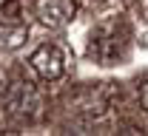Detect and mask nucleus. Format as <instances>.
<instances>
[{
    "instance_id": "obj_1",
    "label": "nucleus",
    "mask_w": 148,
    "mask_h": 136,
    "mask_svg": "<svg viewBox=\"0 0 148 136\" xmlns=\"http://www.w3.org/2000/svg\"><path fill=\"white\" fill-rule=\"evenodd\" d=\"M6 111L20 119H34L40 114V94L29 79H17L6 91Z\"/></svg>"
},
{
    "instance_id": "obj_2",
    "label": "nucleus",
    "mask_w": 148,
    "mask_h": 136,
    "mask_svg": "<svg viewBox=\"0 0 148 136\" xmlns=\"http://www.w3.org/2000/svg\"><path fill=\"white\" fill-rule=\"evenodd\" d=\"M29 65H32V71H34L40 79L54 82V79H60L63 71H66V57H63V51H60L57 45H40L34 54L29 57Z\"/></svg>"
},
{
    "instance_id": "obj_3",
    "label": "nucleus",
    "mask_w": 148,
    "mask_h": 136,
    "mask_svg": "<svg viewBox=\"0 0 148 136\" xmlns=\"http://www.w3.org/2000/svg\"><path fill=\"white\" fill-rule=\"evenodd\" d=\"M34 14L43 26L49 28H63L69 26L77 14V3L74 0H37L34 3Z\"/></svg>"
},
{
    "instance_id": "obj_4",
    "label": "nucleus",
    "mask_w": 148,
    "mask_h": 136,
    "mask_svg": "<svg viewBox=\"0 0 148 136\" xmlns=\"http://www.w3.org/2000/svg\"><path fill=\"white\" fill-rule=\"evenodd\" d=\"M140 102H143V111L148 114V82L143 85V88H140Z\"/></svg>"
}]
</instances>
